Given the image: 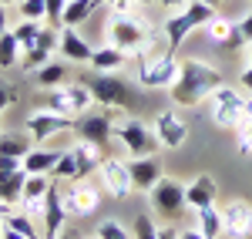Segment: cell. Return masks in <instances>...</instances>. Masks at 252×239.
<instances>
[{"instance_id":"3957f363","label":"cell","mask_w":252,"mask_h":239,"mask_svg":"<svg viewBox=\"0 0 252 239\" xmlns=\"http://www.w3.org/2000/svg\"><path fill=\"white\" fill-rule=\"evenodd\" d=\"M101 145H91V141L81 138L74 148H67L64 155H61V162L54 165V179H67V182H81L84 175H91L94 169H101Z\"/></svg>"},{"instance_id":"cb8c5ba5","label":"cell","mask_w":252,"mask_h":239,"mask_svg":"<svg viewBox=\"0 0 252 239\" xmlns=\"http://www.w3.org/2000/svg\"><path fill=\"white\" fill-rule=\"evenodd\" d=\"M24 182H27V169H17V172H10V175H0V202L20 205Z\"/></svg>"},{"instance_id":"1f68e13d","label":"cell","mask_w":252,"mask_h":239,"mask_svg":"<svg viewBox=\"0 0 252 239\" xmlns=\"http://www.w3.org/2000/svg\"><path fill=\"white\" fill-rule=\"evenodd\" d=\"M40 31H44V27H40L37 20H20L17 27H14V37L20 40V47H24V51H31V47L37 44Z\"/></svg>"},{"instance_id":"f6af8a7d","label":"cell","mask_w":252,"mask_h":239,"mask_svg":"<svg viewBox=\"0 0 252 239\" xmlns=\"http://www.w3.org/2000/svg\"><path fill=\"white\" fill-rule=\"evenodd\" d=\"M3 31H7V3L0 0V34H3Z\"/></svg>"},{"instance_id":"8992f818","label":"cell","mask_w":252,"mask_h":239,"mask_svg":"<svg viewBox=\"0 0 252 239\" xmlns=\"http://www.w3.org/2000/svg\"><path fill=\"white\" fill-rule=\"evenodd\" d=\"M178 64L182 61L175 58L172 51L165 54H145L138 61V81L145 88H172L175 78H178Z\"/></svg>"},{"instance_id":"7c38bea8","label":"cell","mask_w":252,"mask_h":239,"mask_svg":"<svg viewBox=\"0 0 252 239\" xmlns=\"http://www.w3.org/2000/svg\"><path fill=\"white\" fill-rule=\"evenodd\" d=\"M27 135L34 141L40 138H51V135H61V132H74V118L71 115H58V111H34L31 118H27Z\"/></svg>"},{"instance_id":"9c48e42d","label":"cell","mask_w":252,"mask_h":239,"mask_svg":"<svg viewBox=\"0 0 252 239\" xmlns=\"http://www.w3.org/2000/svg\"><path fill=\"white\" fill-rule=\"evenodd\" d=\"M152 205H155V212L161 216V219H178L182 209L189 205L182 182L165 179V175H161V179L155 182V189H152Z\"/></svg>"},{"instance_id":"277c9868","label":"cell","mask_w":252,"mask_h":239,"mask_svg":"<svg viewBox=\"0 0 252 239\" xmlns=\"http://www.w3.org/2000/svg\"><path fill=\"white\" fill-rule=\"evenodd\" d=\"M205 101H209V115H212L215 125H222V128H239V125L246 121V98H242L235 88H229V84L215 88Z\"/></svg>"},{"instance_id":"74e56055","label":"cell","mask_w":252,"mask_h":239,"mask_svg":"<svg viewBox=\"0 0 252 239\" xmlns=\"http://www.w3.org/2000/svg\"><path fill=\"white\" fill-rule=\"evenodd\" d=\"M239 152L242 155H252V121H242L239 125Z\"/></svg>"},{"instance_id":"ab89813d","label":"cell","mask_w":252,"mask_h":239,"mask_svg":"<svg viewBox=\"0 0 252 239\" xmlns=\"http://www.w3.org/2000/svg\"><path fill=\"white\" fill-rule=\"evenodd\" d=\"M24 169V159H14V155H0V175H10V172H17Z\"/></svg>"},{"instance_id":"ac0fdd59","label":"cell","mask_w":252,"mask_h":239,"mask_svg":"<svg viewBox=\"0 0 252 239\" xmlns=\"http://www.w3.org/2000/svg\"><path fill=\"white\" fill-rule=\"evenodd\" d=\"M155 135L165 148H178V145H185V138H189V125L178 118L175 111H158L155 115Z\"/></svg>"},{"instance_id":"ffe728a7","label":"cell","mask_w":252,"mask_h":239,"mask_svg":"<svg viewBox=\"0 0 252 239\" xmlns=\"http://www.w3.org/2000/svg\"><path fill=\"white\" fill-rule=\"evenodd\" d=\"M47 189H51L47 175H31V172H27V182H24V196H20V205H24V212H34V216H40V212H44V196H47Z\"/></svg>"},{"instance_id":"83f0119b","label":"cell","mask_w":252,"mask_h":239,"mask_svg":"<svg viewBox=\"0 0 252 239\" xmlns=\"http://www.w3.org/2000/svg\"><path fill=\"white\" fill-rule=\"evenodd\" d=\"M67 81V64H61V61H47V64H40L37 68V84L40 88H58Z\"/></svg>"},{"instance_id":"7dc6e473","label":"cell","mask_w":252,"mask_h":239,"mask_svg":"<svg viewBox=\"0 0 252 239\" xmlns=\"http://www.w3.org/2000/svg\"><path fill=\"white\" fill-rule=\"evenodd\" d=\"M182 239H209V236H202L198 229H189V233H182Z\"/></svg>"},{"instance_id":"4fadbf2b","label":"cell","mask_w":252,"mask_h":239,"mask_svg":"<svg viewBox=\"0 0 252 239\" xmlns=\"http://www.w3.org/2000/svg\"><path fill=\"white\" fill-rule=\"evenodd\" d=\"M222 233L229 239H249L252 236V205L246 199H232L222 209Z\"/></svg>"},{"instance_id":"db71d44e","label":"cell","mask_w":252,"mask_h":239,"mask_svg":"<svg viewBox=\"0 0 252 239\" xmlns=\"http://www.w3.org/2000/svg\"><path fill=\"white\" fill-rule=\"evenodd\" d=\"M0 135H3V132H0Z\"/></svg>"},{"instance_id":"484cf974","label":"cell","mask_w":252,"mask_h":239,"mask_svg":"<svg viewBox=\"0 0 252 239\" xmlns=\"http://www.w3.org/2000/svg\"><path fill=\"white\" fill-rule=\"evenodd\" d=\"M61 155L64 152H31L27 159H24V169L31 172V175H47V172H54V165L61 162Z\"/></svg>"},{"instance_id":"7a4b0ae2","label":"cell","mask_w":252,"mask_h":239,"mask_svg":"<svg viewBox=\"0 0 252 239\" xmlns=\"http://www.w3.org/2000/svg\"><path fill=\"white\" fill-rule=\"evenodd\" d=\"M212 17H215L212 3H205V0H189L175 17L165 20V40H168V51H175V47L189 37L195 27H205Z\"/></svg>"},{"instance_id":"2e32d148","label":"cell","mask_w":252,"mask_h":239,"mask_svg":"<svg viewBox=\"0 0 252 239\" xmlns=\"http://www.w3.org/2000/svg\"><path fill=\"white\" fill-rule=\"evenodd\" d=\"M128 175H131V185L138 192H152L155 182L161 179V162H158V155H131Z\"/></svg>"},{"instance_id":"5b68a950","label":"cell","mask_w":252,"mask_h":239,"mask_svg":"<svg viewBox=\"0 0 252 239\" xmlns=\"http://www.w3.org/2000/svg\"><path fill=\"white\" fill-rule=\"evenodd\" d=\"M84 84H88L91 98H94L101 108H128V104H135V95H131L128 81L115 78L111 71H97L94 78H88Z\"/></svg>"},{"instance_id":"6da1fadb","label":"cell","mask_w":252,"mask_h":239,"mask_svg":"<svg viewBox=\"0 0 252 239\" xmlns=\"http://www.w3.org/2000/svg\"><path fill=\"white\" fill-rule=\"evenodd\" d=\"M215 88H222V74L215 68H209V64H202V61H195V58H182L178 78L168 88V95H172L175 104L195 108V104H202V101L209 98Z\"/></svg>"},{"instance_id":"b9f144b4","label":"cell","mask_w":252,"mask_h":239,"mask_svg":"<svg viewBox=\"0 0 252 239\" xmlns=\"http://www.w3.org/2000/svg\"><path fill=\"white\" fill-rule=\"evenodd\" d=\"M158 239H182V233L175 226H165V229H158Z\"/></svg>"},{"instance_id":"d4e9b609","label":"cell","mask_w":252,"mask_h":239,"mask_svg":"<svg viewBox=\"0 0 252 239\" xmlns=\"http://www.w3.org/2000/svg\"><path fill=\"white\" fill-rule=\"evenodd\" d=\"M125 58H128V51H121L115 44H104L91 54V64H94V71H118L125 64Z\"/></svg>"},{"instance_id":"8fae6325","label":"cell","mask_w":252,"mask_h":239,"mask_svg":"<svg viewBox=\"0 0 252 239\" xmlns=\"http://www.w3.org/2000/svg\"><path fill=\"white\" fill-rule=\"evenodd\" d=\"M74 132H78V138L91 141V145H104L108 138H115L111 111H81L74 118Z\"/></svg>"},{"instance_id":"8d00e7d4","label":"cell","mask_w":252,"mask_h":239,"mask_svg":"<svg viewBox=\"0 0 252 239\" xmlns=\"http://www.w3.org/2000/svg\"><path fill=\"white\" fill-rule=\"evenodd\" d=\"M131 233H135V239H158V229H155V222L148 219V216H138Z\"/></svg>"},{"instance_id":"5bb4252c","label":"cell","mask_w":252,"mask_h":239,"mask_svg":"<svg viewBox=\"0 0 252 239\" xmlns=\"http://www.w3.org/2000/svg\"><path fill=\"white\" fill-rule=\"evenodd\" d=\"M61 199H64L67 216H91L97 209V202H101V192L88 182H71V189L61 192Z\"/></svg>"},{"instance_id":"9a60e30c","label":"cell","mask_w":252,"mask_h":239,"mask_svg":"<svg viewBox=\"0 0 252 239\" xmlns=\"http://www.w3.org/2000/svg\"><path fill=\"white\" fill-rule=\"evenodd\" d=\"M101 185H104L108 196L125 199V196L135 189V185H131V175H128V162H121V159H104L101 162Z\"/></svg>"},{"instance_id":"ba28073f","label":"cell","mask_w":252,"mask_h":239,"mask_svg":"<svg viewBox=\"0 0 252 239\" xmlns=\"http://www.w3.org/2000/svg\"><path fill=\"white\" fill-rule=\"evenodd\" d=\"M115 138H121V145L128 148V155H158V148H161L155 128H148V125H141L135 118L115 125Z\"/></svg>"},{"instance_id":"7402d4cb","label":"cell","mask_w":252,"mask_h":239,"mask_svg":"<svg viewBox=\"0 0 252 239\" xmlns=\"http://www.w3.org/2000/svg\"><path fill=\"white\" fill-rule=\"evenodd\" d=\"M215 196H219V189H215V182L209 179V175H198V179H192L185 185V199H189V205H195V209L215 205Z\"/></svg>"},{"instance_id":"4316f807","label":"cell","mask_w":252,"mask_h":239,"mask_svg":"<svg viewBox=\"0 0 252 239\" xmlns=\"http://www.w3.org/2000/svg\"><path fill=\"white\" fill-rule=\"evenodd\" d=\"M97 0H67V7H64V27H78L84 20L94 14Z\"/></svg>"},{"instance_id":"f35d334b","label":"cell","mask_w":252,"mask_h":239,"mask_svg":"<svg viewBox=\"0 0 252 239\" xmlns=\"http://www.w3.org/2000/svg\"><path fill=\"white\" fill-rule=\"evenodd\" d=\"M20 95H17V88L14 84H7V81H0V111L7 108V104H14Z\"/></svg>"},{"instance_id":"816d5d0a","label":"cell","mask_w":252,"mask_h":239,"mask_svg":"<svg viewBox=\"0 0 252 239\" xmlns=\"http://www.w3.org/2000/svg\"><path fill=\"white\" fill-rule=\"evenodd\" d=\"M249 64H252V44H249Z\"/></svg>"},{"instance_id":"d6a6232c","label":"cell","mask_w":252,"mask_h":239,"mask_svg":"<svg viewBox=\"0 0 252 239\" xmlns=\"http://www.w3.org/2000/svg\"><path fill=\"white\" fill-rule=\"evenodd\" d=\"M20 20H40L47 17V3L44 0H20Z\"/></svg>"},{"instance_id":"4dcf8cb0","label":"cell","mask_w":252,"mask_h":239,"mask_svg":"<svg viewBox=\"0 0 252 239\" xmlns=\"http://www.w3.org/2000/svg\"><path fill=\"white\" fill-rule=\"evenodd\" d=\"M232 31H235V24L225 20V17H219V14L205 24V34H209V40H215V44H229V40H232Z\"/></svg>"},{"instance_id":"c3c4849f","label":"cell","mask_w":252,"mask_h":239,"mask_svg":"<svg viewBox=\"0 0 252 239\" xmlns=\"http://www.w3.org/2000/svg\"><path fill=\"white\" fill-rule=\"evenodd\" d=\"M246 121H252V91L246 95Z\"/></svg>"},{"instance_id":"603a6c76","label":"cell","mask_w":252,"mask_h":239,"mask_svg":"<svg viewBox=\"0 0 252 239\" xmlns=\"http://www.w3.org/2000/svg\"><path fill=\"white\" fill-rule=\"evenodd\" d=\"M34 152V138L20 135V132H3L0 135V155H14V159H27Z\"/></svg>"},{"instance_id":"681fc988","label":"cell","mask_w":252,"mask_h":239,"mask_svg":"<svg viewBox=\"0 0 252 239\" xmlns=\"http://www.w3.org/2000/svg\"><path fill=\"white\" fill-rule=\"evenodd\" d=\"M58 239H74V233H61V236Z\"/></svg>"},{"instance_id":"836d02e7","label":"cell","mask_w":252,"mask_h":239,"mask_svg":"<svg viewBox=\"0 0 252 239\" xmlns=\"http://www.w3.org/2000/svg\"><path fill=\"white\" fill-rule=\"evenodd\" d=\"M239 44H252V10L246 20H239L232 31V40H229V47H239Z\"/></svg>"},{"instance_id":"f546056e","label":"cell","mask_w":252,"mask_h":239,"mask_svg":"<svg viewBox=\"0 0 252 239\" xmlns=\"http://www.w3.org/2000/svg\"><path fill=\"white\" fill-rule=\"evenodd\" d=\"M198 233H202V236H209V239L222 236V212H219L215 205L198 209Z\"/></svg>"},{"instance_id":"f907efd6","label":"cell","mask_w":252,"mask_h":239,"mask_svg":"<svg viewBox=\"0 0 252 239\" xmlns=\"http://www.w3.org/2000/svg\"><path fill=\"white\" fill-rule=\"evenodd\" d=\"M205 3H212V7H219V3H222V0H205Z\"/></svg>"},{"instance_id":"60d3db41","label":"cell","mask_w":252,"mask_h":239,"mask_svg":"<svg viewBox=\"0 0 252 239\" xmlns=\"http://www.w3.org/2000/svg\"><path fill=\"white\" fill-rule=\"evenodd\" d=\"M97 3H111V7H118V10H125L128 3H155V0H97Z\"/></svg>"},{"instance_id":"d590c367","label":"cell","mask_w":252,"mask_h":239,"mask_svg":"<svg viewBox=\"0 0 252 239\" xmlns=\"http://www.w3.org/2000/svg\"><path fill=\"white\" fill-rule=\"evenodd\" d=\"M47 3V24L51 27H64V7H67V0H44Z\"/></svg>"},{"instance_id":"e0dca14e","label":"cell","mask_w":252,"mask_h":239,"mask_svg":"<svg viewBox=\"0 0 252 239\" xmlns=\"http://www.w3.org/2000/svg\"><path fill=\"white\" fill-rule=\"evenodd\" d=\"M64 216H67V209H64V199H61V189L51 182V189L44 196V212H40V219H44V239H58L64 233Z\"/></svg>"},{"instance_id":"f1b7e54d","label":"cell","mask_w":252,"mask_h":239,"mask_svg":"<svg viewBox=\"0 0 252 239\" xmlns=\"http://www.w3.org/2000/svg\"><path fill=\"white\" fill-rule=\"evenodd\" d=\"M24 54V47H20V40L14 37V31H3L0 34V68L7 71V68H14Z\"/></svg>"},{"instance_id":"7bdbcfd3","label":"cell","mask_w":252,"mask_h":239,"mask_svg":"<svg viewBox=\"0 0 252 239\" xmlns=\"http://www.w3.org/2000/svg\"><path fill=\"white\" fill-rule=\"evenodd\" d=\"M10 209H14L10 202H0V236H3V219L10 216Z\"/></svg>"},{"instance_id":"f5cc1de1","label":"cell","mask_w":252,"mask_h":239,"mask_svg":"<svg viewBox=\"0 0 252 239\" xmlns=\"http://www.w3.org/2000/svg\"><path fill=\"white\" fill-rule=\"evenodd\" d=\"M3 3H20V0H3Z\"/></svg>"},{"instance_id":"30bf717a","label":"cell","mask_w":252,"mask_h":239,"mask_svg":"<svg viewBox=\"0 0 252 239\" xmlns=\"http://www.w3.org/2000/svg\"><path fill=\"white\" fill-rule=\"evenodd\" d=\"M108 37L115 47L121 51H141L145 47V40H148V31H145V24L135 17H128V14H118L111 20V27H108Z\"/></svg>"},{"instance_id":"44dd1931","label":"cell","mask_w":252,"mask_h":239,"mask_svg":"<svg viewBox=\"0 0 252 239\" xmlns=\"http://www.w3.org/2000/svg\"><path fill=\"white\" fill-rule=\"evenodd\" d=\"M58 51H61V58L74 61V64H91V54H94V51H91V47H88V44L74 34V27H61Z\"/></svg>"},{"instance_id":"52a82bcc","label":"cell","mask_w":252,"mask_h":239,"mask_svg":"<svg viewBox=\"0 0 252 239\" xmlns=\"http://www.w3.org/2000/svg\"><path fill=\"white\" fill-rule=\"evenodd\" d=\"M91 91H88V84L81 81V84H58V88H47V108L51 111H58V115H81V111H88V104H91Z\"/></svg>"},{"instance_id":"bcb514c9","label":"cell","mask_w":252,"mask_h":239,"mask_svg":"<svg viewBox=\"0 0 252 239\" xmlns=\"http://www.w3.org/2000/svg\"><path fill=\"white\" fill-rule=\"evenodd\" d=\"M158 3H161V7H185L189 0H158Z\"/></svg>"},{"instance_id":"e575fe53","label":"cell","mask_w":252,"mask_h":239,"mask_svg":"<svg viewBox=\"0 0 252 239\" xmlns=\"http://www.w3.org/2000/svg\"><path fill=\"white\" fill-rule=\"evenodd\" d=\"M97 239H131V236H128V229H125L121 222L104 219L101 226H97Z\"/></svg>"},{"instance_id":"d6986e66","label":"cell","mask_w":252,"mask_h":239,"mask_svg":"<svg viewBox=\"0 0 252 239\" xmlns=\"http://www.w3.org/2000/svg\"><path fill=\"white\" fill-rule=\"evenodd\" d=\"M61 44V34L58 27H47V31H40L37 44L31 47V51H24V61H20V68L24 71H37L40 64H47V58H51V51Z\"/></svg>"},{"instance_id":"ee69618b","label":"cell","mask_w":252,"mask_h":239,"mask_svg":"<svg viewBox=\"0 0 252 239\" xmlns=\"http://www.w3.org/2000/svg\"><path fill=\"white\" fill-rule=\"evenodd\" d=\"M239 81H242V88H246V91H252V64L242 71V78H239Z\"/></svg>"}]
</instances>
